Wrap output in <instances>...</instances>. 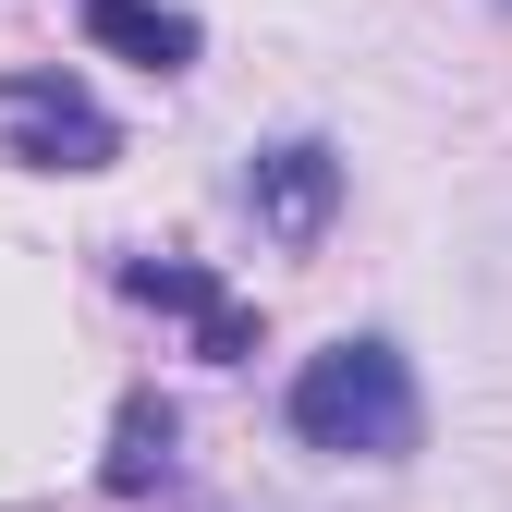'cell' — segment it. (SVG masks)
I'll return each mask as SVG.
<instances>
[{"label":"cell","mask_w":512,"mask_h":512,"mask_svg":"<svg viewBox=\"0 0 512 512\" xmlns=\"http://www.w3.org/2000/svg\"><path fill=\"white\" fill-rule=\"evenodd\" d=\"M293 439L305 452H342V464H403L427 439V403H415V366L391 342H330L305 354L293 378Z\"/></svg>","instance_id":"obj_1"},{"label":"cell","mask_w":512,"mask_h":512,"mask_svg":"<svg viewBox=\"0 0 512 512\" xmlns=\"http://www.w3.org/2000/svg\"><path fill=\"white\" fill-rule=\"evenodd\" d=\"M0 110H13V147H0V159H25V171H110L122 159L110 110L74 74H0Z\"/></svg>","instance_id":"obj_2"},{"label":"cell","mask_w":512,"mask_h":512,"mask_svg":"<svg viewBox=\"0 0 512 512\" xmlns=\"http://www.w3.org/2000/svg\"><path fill=\"white\" fill-rule=\"evenodd\" d=\"M122 293L135 305H171V317H196V354H220V366H244L256 354V305H232L196 256H135V269H122Z\"/></svg>","instance_id":"obj_3"},{"label":"cell","mask_w":512,"mask_h":512,"mask_svg":"<svg viewBox=\"0 0 512 512\" xmlns=\"http://www.w3.org/2000/svg\"><path fill=\"white\" fill-rule=\"evenodd\" d=\"M244 196H256V220H269L281 244H317L330 208H342V159L317 147V135H293V147H269V159L244 171Z\"/></svg>","instance_id":"obj_4"},{"label":"cell","mask_w":512,"mask_h":512,"mask_svg":"<svg viewBox=\"0 0 512 512\" xmlns=\"http://www.w3.org/2000/svg\"><path fill=\"white\" fill-rule=\"evenodd\" d=\"M86 37L147 61V74H183L196 61V13H171V0H86Z\"/></svg>","instance_id":"obj_5"},{"label":"cell","mask_w":512,"mask_h":512,"mask_svg":"<svg viewBox=\"0 0 512 512\" xmlns=\"http://www.w3.org/2000/svg\"><path fill=\"white\" fill-rule=\"evenodd\" d=\"M159 476H171V403H159V391H135V403H122V427H110L98 488H110V500H147Z\"/></svg>","instance_id":"obj_6"}]
</instances>
